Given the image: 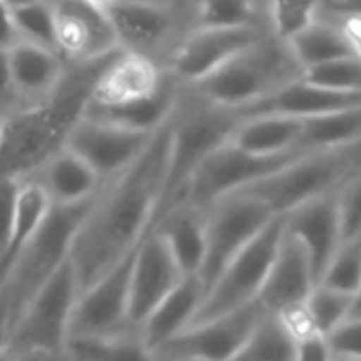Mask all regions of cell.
I'll use <instances>...</instances> for the list:
<instances>
[{
    "label": "cell",
    "mask_w": 361,
    "mask_h": 361,
    "mask_svg": "<svg viewBox=\"0 0 361 361\" xmlns=\"http://www.w3.org/2000/svg\"><path fill=\"white\" fill-rule=\"evenodd\" d=\"M294 361H334L328 347H326V341L324 336L319 334H313V336H307L302 341L296 343L294 347Z\"/></svg>",
    "instance_id": "cell-40"
},
{
    "label": "cell",
    "mask_w": 361,
    "mask_h": 361,
    "mask_svg": "<svg viewBox=\"0 0 361 361\" xmlns=\"http://www.w3.org/2000/svg\"><path fill=\"white\" fill-rule=\"evenodd\" d=\"M188 277L182 275L165 243L146 235L135 250L129 275V328L137 334L144 319Z\"/></svg>",
    "instance_id": "cell-16"
},
{
    "label": "cell",
    "mask_w": 361,
    "mask_h": 361,
    "mask_svg": "<svg viewBox=\"0 0 361 361\" xmlns=\"http://www.w3.org/2000/svg\"><path fill=\"white\" fill-rule=\"evenodd\" d=\"M315 286L317 281L307 252L283 231L267 279L256 298L258 307L269 315H279L292 307L305 305Z\"/></svg>",
    "instance_id": "cell-18"
},
{
    "label": "cell",
    "mask_w": 361,
    "mask_h": 361,
    "mask_svg": "<svg viewBox=\"0 0 361 361\" xmlns=\"http://www.w3.org/2000/svg\"><path fill=\"white\" fill-rule=\"evenodd\" d=\"M0 129H2V121H0Z\"/></svg>",
    "instance_id": "cell-45"
},
{
    "label": "cell",
    "mask_w": 361,
    "mask_h": 361,
    "mask_svg": "<svg viewBox=\"0 0 361 361\" xmlns=\"http://www.w3.org/2000/svg\"><path fill=\"white\" fill-rule=\"evenodd\" d=\"M334 361H347V360H334Z\"/></svg>",
    "instance_id": "cell-44"
},
{
    "label": "cell",
    "mask_w": 361,
    "mask_h": 361,
    "mask_svg": "<svg viewBox=\"0 0 361 361\" xmlns=\"http://www.w3.org/2000/svg\"><path fill=\"white\" fill-rule=\"evenodd\" d=\"M269 32L260 30H212L197 27L176 51L167 74L180 85H195L222 68L239 51L247 49Z\"/></svg>",
    "instance_id": "cell-17"
},
{
    "label": "cell",
    "mask_w": 361,
    "mask_h": 361,
    "mask_svg": "<svg viewBox=\"0 0 361 361\" xmlns=\"http://www.w3.org/2000/svg\"><path fill=\"white\" fill-rule=\"evenodd\" d=\"M203 296L205 290L201 281L197 277H188L144 319L137 330V336L148 349V353H152L163 343H167L190 326L201 307Z\"/></svg>",
    "instance_id": "cell-25"
},
{
    "label": "cell",
    "mask_w": 361,
    "mask_h": 361,
    "mask_svg": "<svg viewBox=\"0 0 361 361\" xmlns=\"http://www.w3.org/2000/svg\"><path fill=\"white\" fill-rule=\"evenodd\" d=\"M288 44L302 72L322 66L326 61H334L343 57H361L360 38H353L351 34L319 21H313Z\"/></svg>",
    "instance_id": "cell-27"
},
{
    "label": "cell",
    "mask_w": 361,
    "mask_h": 361,
    "mask_svg": "<svg viewBox=\"0 0 361 361\" xmlns=\"http://www.w3.org/2000/svg\"><path fill=\"white\" fill-rule=\"evenodd\" d=\"M300 78L302 68L290 44L269 34L239 51L207 78L186 87L216 108L239 112Z\"/></svg>",
    "instance_id": "cell-3"
},
{
    "label": "cell",
    "mask_w": 361,
    "mask_h": 361,
    "mask_svg": "<svg viewBox=\"0 0 361 361\" xmlns=\"http://www.w3.org/2000/svg\"><path fill=\"white\" fill-rule=\"evenodd\" d=\"M150 233L165 243L184 277H199L205 256V212L176 205L157 220Z\"/></svg>",
    "instance_id": "cell-24"
},
{
    "label": "cell",
    "mask_w": 361,
    "mask_h": 361,
    "mask_svg": "<svg viewBox=\"0 0 361 361\" xmlns=\"http://www.w3.org/2000/svg\"><path fill=\"white\" fill-rule=\"evenodd\" d=\"M336 192L309 201L290 212L288 216H283V231L290 237H294L307 252L315 281H319L326 264L341 245L336 220Z\"/></svg>",
    "instance_id": "cell-20"
},
{
    "label": "cell",
    "mask_w": 361,
    "mask_h": 361,
    "mask_svg": "<svg viewBox=\"0 0 361 361\" xmlns=\"http://www.w3.org/2000/svg\"><path fill=\"white\" fill-rule=\"evenodd\" d=\"M118 55L66 66L57 89L40 104L21 110L0 129V180H25L66 148L68 135L82 118L104 68Z\"/></svg>",
    "instance_id": "cell-2"
},
{
    "label": "cell",
    "mask_w": 361,
    "mask_h": 361,
    "mask_svg": "<svg viewBox=\"0 0 361 361\" xmlns=\"http://www.w3.org/2000/svg\"><path fill=\"white\" fill-rule=\"evenodd\" d=\"M19 42H27L55 53L53 2H6Z\"/></svg>",
    "instance_id": "cell-32"
},
{
    "label": "cell",
    "mask_w": 361,
    "mask_h": 361,
    "mask_svg": "<svg viewBox=\"0 0 361 361\" xmlns=\"http://www.w3.org/2000/svg\"><path fill=\"white\" fill-rule=\"evenodd\" d=\"M104 6L118 49L163 72L180 44L197 30L199 2H104Z\"/></svg>",
    "instance_id": "cell-6"
},
{
    "label": "cell",
    "mask_w": 361,
    "mask_h": 361,
    "mask_svg": "<svg viewBox=\"0 0 361 361\" xmlns=\"http://www.w3.org/2000/svg\"><path fill=\"white\" fill-rule=\"evenodd\" d=\"M294 347L296 343L283 330L279 319L262 313L260 322L233 361H294Z\"/></svg>",
    "instance_id": "cell-31"
},
{
    "label": "cell",
    "mask_w": 361,
    "mask_h": 361,
    "mask_svg": "<svg viewBox=\"0 0 361 361\" xmlns=\"http://www.w3.org/2000/svg\"><path fill=\"white\" fill-rule=\"evenodd\" d=\"M361 283V239L345 241L336 247L330 262L326 264L317 286L347 294L360 296Z\"/></svg>",
    "instance_id": "cell-34"
},
{
    "label": "cell",
    "mask_w": 361,
    "mask_h": 361,
    "mask_svg": "<svg viewBox=\"0 0 361 361\" xmlns=\"http://www.w3.org/2000/svg\"><path fill=\"white\" fill-rule=\"evenodd\" d=\"M8 338H11L8 302H6L4 288H0V361H11V353H8Z\"/></svg>",
    "instance_id": "cell-41"
},
{
    "label": "cell",
    "mask_w": 361,
    "mask_h": 361,
    "mask_svg": "<svg viewBox=\"0 0 361 361\" xmlns=\"http://www.w3.org/2000/svg\"><path fill=\"white\" fill-rule=\"evenodd\" d=\"M25 180L36 184L51 207H74L89 203L104 188V182L66 148L53 154Z\"/></svg>",
    "instance_id": "cell-22"
},
{
    "label": "cell",
    "mask_w": 361,
    "mask_h": 361,
    "mask_svg": "<svg viewBox=\"0 0 361 361\" xmlns=\"http://www.w3.org/2000/svg\"><path fill=\"white\" fill-rule=\"evenodd\" d=\"M315 19V2L277 0L269 2V27L271 36L290 42Z\"/></svg>",
    "instance_id": "cell-36"
},
{
    "label": "cell",
    "mask_w": 361,
    "mask_h": 361,
    "mask_svg": "<svg viewBox=\"0 0 361 361\" xmlns=\"http://www.w3.org/2000/svg\"><path fill=\"white\" fill-rule=\"evenodd\" d=\"M78 298V286L70 262L38 290L11 328V360L23 353H63L68 326Z\"/></svg>",
    "instance_id": "cell-8"
},
{
    "label": "cell",
    "mask_w": 361,
    "mask_h": 361,
    "mask_svg": "<svg viewBox=\"0 0 361 361\" xmlns=\"http://www.w3.org/2000/svg\"><path fill=\"white\" fill-rule=\"evenodd\" d=\"M360 176L361 144H353L338 150L302 154L239 192L260 201L275 218H283L309 201L341 190L349 180Z\"/></svg>",
    "instance_id": "cell-5"
},
{
    "label": "cell",
    "mask_w": 361,
    "mask_h": 361,
    "mask_svg": "<svg viewBox=\"0 0 361 361\" xmlns=\"http://www.w3.org/2000/svg\"><path fill=\"white\" fill-rule=\"evenodd\" d=\"M197 27L212 30H260L269 32V2H199L197 6Z\"/></svg>",
    "instance_id": "cell-29"
},
{
    "label": "cell",
    "mask_w": 361,
    "mask_h": 361,
    "mask_svg": "<svg viewBox=\"0 0 361 361\" xmlns=\"http://www.w3.org/2000/svg\"><path fill=\"white\" fill-rule=\"evenodd\" d=\"M258 302L231 315L188 326L150 355L152 361H233L262 317Z\"/></svg>",
    "instance_id": "cell-13"
},
{
    "label": "cell",
    "mask_w": 361,
    "mask_h": 361,
    "mask_svg": "<svg viewBox=\"0 0 361 361\" xmlns=\"http://www.w3.org/2000/svg\"><path fill=\"white\" fill-rule=\"evenodd\" d=\"M167 80V72L154 63L118 51V55L99 74L89 106L95 108H121L154 97Z\"/></svg>",
    "instance_id": "cell-19"
},
{
    "label": "cell",
    "mask_w": 361,
    "mask_h": 361,
    "mask_svg": "<svg viewBox=\"0 0 361 361\" xmlns=\"http://www.w3.org/2000/svg\"><path fill=\"white\" fill-rule=\"evenodd\" d=\"M281 235L283 218H273L260 231V235L245 250H241L216 277V281L205 292L190 326L205 324L254 305L275 258Z\"/></svg>",
    "instance_id": "cell-9"
},
{
    "label": "cell",
    "mask_w": 361,
    "mask_h": 361,
    "mask_svg": "<svg viewBox=\"0 0 361 361\" xmlns=\"http://www.w3.org/2000/svg\"><path fill=\"white\" fill-rule=\"evenodd\" d=\"M72 361H152L137 334L112 338H72L63 349Z\"/></svg>",
    "instance_id": "cell-30"
},
{
    "label": "cell",
    "mask_w": 361,
    "mask_h": 361,
    "mask_svg": "<svg viewBox=\"0 0 361 361\" xmlns=\"http://www.w3.org/2000/svg\"><path fill=\"white\" fill-rule=\"evenodd\" d=\"M11 361H68L66 353H23Z\"/></svg>",
    "instance_id": "cell-43"
},
{
    "label": "cell",
    "mask_w": 361,
    "mask_h": 361,
    "mask_svg": "<svg viewBox=\"0 0 361 361\" xmlns=\"http://www.w3.org/2000/svg\"><path fill=\"white\" fill-rule=\"evenodd\" d=\"M171 116L154 131L144 152L104 184L78 226L68 262L78 294L121 264L152 231L169 165Z\"/></svg>",
    "instance_id": "cell-1"
},
{
    "label": "cell",
    "mask_w": 361,
    "mask_h": 361,
    "mask_svg": "<svg viewBox=\"0 0 361 361\" xmlns=\"http://www.w3.org/2000/svg\"><path fill=\"white\" fill-rule=\"evenodd\" d=\"M17 34L8 15V6L6 2H0V51H8L13 44H17Z\"/></svg>",
    "instance_id": "cell-42"
},
{
    "label": "cell",
    "mask_w": 361,
    "mask_h": 361,
    "mask_svg": "<svg viewBox=\"0 0 361 361\" xmlns=\"http://www.w3.org/2000/svg\"><path fill=\"white\" fill-rule=\"evenodd\" d=\"M23 110V104L15 91V85L11 80L6 51H0V121H8L11 116L19 114Z\"/></svg>",
    "instance_id": "cell-39"
},
{
    "label": "cell",
    "mask_w": 361,
    "mask_h": 361,
    "mask_svg": "<svg viewBox=\"0 0 361 361\" xmlns=\"http://www.w3.org/2000/svg\"><path fill=\"white\" fill-rule=\"evenodd\" d=\"M307 313L311 317V324L319 336H326L330 330H334L338 324L345 319L361 315L360 296H347L322 286H315L313 292L309 294L307 302Z\"/></svg>",
    "instance_id": "cell-33"
},
{
    "label": "cell",
    "mask_w": 361,
    "mask_h": 361,
    "mask_svg": "<svg viewBox=\"0 0 361 361\" xmlns=\"http://www.w3.org/2000/svg\"><path fill=\"white\" fill-rule=\"evenodd\" d=\"M68 361H72V360H68Z\"/></svg>",
    "instance_id": "cell-46"
},
{
    "label": "cell",
    "mask_w": 361,
    "mask_h": 361,
    "mask_svg": "<svg viewBox=\"0 0 361 361\" xmlns=\"http://www.w3.org/2000/svg\"><path fill=\"white\" fill-rule=\"evenodd\" d=\"M273 218L260 201L241 192L224 197L205 212V256L197 277L205 292Z\"/></svg>",
    "instance_id": "cell-11"
},
{
    "label": "cell",
    "mask_w": 361,
    "mask_h": 361,
    "mask_svg": "<svg viewBox=\"0 0 361 361\" xmlns=\"http://www.w3.org/2000/svg\"><path fill=\"white\" fill-rule=\"evenodd\" d=\"M351 108H361V93L355 95H341L330 93L324 89H317L302 78L275 91L273 95L235 112L239 118L250 116H279V118H292V121H307L322 114L343 112Z\"/></svg>",
    "instance_id": "cell-21"
},
{
    "label": "cell",
    "mask_w": 361,
    "mask_h": 361,
    "mask_svg": "<svg viewBox=\"0 0 361 361\" xmlns=\"http://www.w3.org/2000/svg\"><path fill=\"white\" fill-rule=\"evenodd\" d=\"M361 144V108L322 114L302 121L298 150L305 154Z\"/></svg>",
    "instance_id": "cell-28"
},
{
    "label": "cell",
    "mask_w": 361,
    "mask_h": 361,
    "mask_svg": "<svg viewBox=\"0 0 361 361\" xmlns=\"http://www.w3.org/2000/svg\"><path fill=\"white\" fill-rule=\"evenodd\" d=\"M11 80L25 108L44 102L59 85L66 63L57 53L27 42H17L6 51Z\"/></svg>",
    "instance_id": "cell-23"
},
{
    "label": "cell",
    "mask_w": 361,
    "mask_h": 361,
    "mask_svg": "<svg viewBox=\"0 0 361 361\" xmlns=\"http://www.w3.org/2000/svg\"><path fill=\"white\" fill-rule=\"evenodd\" d=\"M53 15L55 53L66 66L104 59L121 51L104 2L59 0L53 2Z\"/></svg>",
    "instance_id": "cell-14"
},
{
    "label": "cell",
    "mask_w": 361,
    "mask_h": 361,
    "mask_svg": "<svg viewBox=\"0 0 361 361\" xmlns=\"http://www.w3.org/2000/svg\"><path fill=\"white\" fill-rule=\"evenodd\" d=\"M336 220L341 243L361 239V176L336 192Z\"/></svg>",
    "instance_id": "cell-37"
},
{
    "label": "cell",
    "mask_w": 361,
    "mask_h": 361,
    "mask_svg": "<svg viewBox=\"0 0 361 361\" xmlns=\"http://www.w3.org/2000/svg\"><path fill=\"white\" fill-rule=\"evenodd\" d=\"M239 121L241 118L235 112L207 104L190 87L182 85L178 104L171 114L169 165L154 224L163 214L178 205L182 190L195 173V169L216 148L231 140Z\"/></svg>",
    "instance_id": "cell-4"
},
{
    "label": "cell",
    "mask_w": 361,
    "mask_h": 361,
    "mask_svg": "<svg viewBox=\"0 0 361 361\" xmlns=\"http://www.w3.org/2000/svg\"><path fill=\"white\" fill-rule=\"evenodd\" d=\"M152 135L154 133H137L82 116L68 135L66 150L76 154L104 184H108L144 152Z\"/></svg>",
    "instance_id": "cell-15"
},
{
    "label": "cell",
    "mask_w": 361,
    "mask_h": 361,
    "mask_svg": "<svg viewBox=\"0 0 361 361\" xmlns=\"http://www.w3.org/2000/svg\"><path fill=\"white\" fill-rule=\"evenodd\" d=\"M93 201L74 207L49 205L42 222L27 239L19 260L15 262L6 283L2 286L8 302L11 328L25 309V305L38 294V290L57 273L63 262H68L72 239Z\"/></svg>",
    "instance_id": "cell-7"
},
{
    "label": "cell",
    "mask_w": 361,
    "mask_h": 361,
    "mask_svg": "<svg viewBox=\"0 0 361 361\" xmlns=\"http://www.w3.org/2000/svg\"><path fill=\"white\" fill-rule=\"evenodd\" d=\"M302 121L279 118V116H250L241 118L231 135V144L239 150L256 157H281L300 152L298 137H300Z\"/></svg>",
    "instance_id": "cell-26"
},
{
    "label": "cell",
    "mask_w": 361,
    "mask_h": 361,
    "mask_svg": "<svg viewBox=\"0 0 361 361\" xmlns=\"http://www.w3.org/2000/svg\"><path fill=\"white\" fill-rule=\"evenodd\" d=\"M133 256L135 252H131L89 290L78 294L68 326V341L135 334L129 328V275Z\"/></svg>",
    "instance_id": "cell-12"
},
{
    "label": "cell",
    "mask_w": 361,
    "mask_h": 361,
    "mask_svg": "<svg viewBox=\"0 0 361 361\" xmlns=\"http://www.w3.org/2000/svg\"><path fill=\"white\" fill-rule=\"evenodd\" d=\"M324 341L332 360L361 361V315L338 324L324 336Z\"/></svg>",
    "instance_id": "cell-38"
},
{
    "label": "cell",
    "mask_w": 361,
    "mask_h": 361,
    "mask_svg": "<svg viewBox=\"0 0 361 361\" xmlns=\"http://www.w3.org/2000/svg\"><path fill=\"white\" fill-rule=\"evenodd\" d=\"M302 80L341 95L361 93V57H343L302 72Z\"/></svg>",
    "instance_id": "cell-35"
},
{
    "label": "cell",
    "mask_w": 361,
    "mask_h": 361,
    "mask_svg": "<svg viewBox=\"0 0 361 361\" xmlns=\"http://www.w3.org/2000/svg\"><path fill=\"white\" fill-rule=\"evenodd\" d=\"M302 154L305 152H292L281 157H256L226 142L220 148H216L195 169V173L182 190L178 205H190L195 209L207 212L224 197L254 186L256 182L283 169Z\"/></svg>",
    "instance_id": "cell-10"
}]
</instances>
